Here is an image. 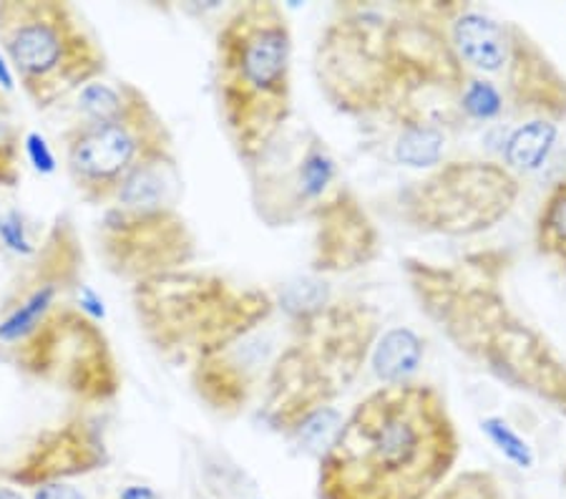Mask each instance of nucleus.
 Wrapping results in <instances>:
<instances>
[{"label":"nucleus","instance_id":"1","mask_svg":"<svg viewBox=\"0 0 566 499\" xmlns=\"http://www.w3.org/2000/svg\"><path fill=\"white\" fill-rule=\"evenodd\" d=\"M506 250H479L453 262L406 258L410 295L446 341L511 392L566 416V361L506 295Z\"/></svg>","mask_w":566,"mask_h":499},{"label":"nucleus","instance_id":"2","mask_svg":"<svg viewBox=\"0 0 566 499\" xmlns=\"http://www.w3.org/2000/svg\"><path fill=\"white\" fill-rule=\"evenodd\" d=\"M461 434L441 388L380 386L319 454L317 499H428L453 475Z\"/></svg>","mask_w":566,"mask_h":499},{"label":"nucleus","instance_id":"3","mask_svg":"<svg viewBox=\"0 0 566 499\" xmlns=\"http://www.w3.org/2000/svg\"><path fill=\"white\" fill-rule=\"evenodd\" d=\"M219 119L237 159L258 162L292 122V25L270 0L237 6L214 43Z\"/></svg>","mask_w":566,"mask_h":499},{"label":"nucleus","instance_id":"4","mask_svg":"<svg viewBox=\"0 0 566 499\" xmlns=\"http://www.w3.org/2000/svg\"><path fill=\"white\" fill-rule=\"evenodd\" d=\"M134 305L151 346L189 368L264 329L280 308L270 290L197 270L134 285Z\"/></svg>","mask_w":566,"mask_h":499},{"label":"nucleus","instance_id":"5","mask_svg":"<svg viewBox=\"0 0 566 499\" xmlns=\"http://www.w3.org/2000/svg\"><path fill=\"white\" fill-rule=\"evenodd\" d=\"M0 53L35 108H51L104 79L106 51L86 15L59 0H3Z\"/></svg>","mask_w":566,"mask_h":499},{"label":"nucleus","instance_id":"6","mask_svg":"<svg viewBox=\"0 0 566 499\" xmlns=\"http://www.w3.org/2000/svg\"><path fill=\"white\" fill-rule=\"evenodd\" d=\"M522 181L494 159H453L433 167L396 195L408 227L441 238H476L514 212Z\"/></svg>","mask_w":566,"mask_h":499},{"label":"nucleus","instance_id":"7","mask_svg":"<svg viewBox=\"0 0 566 499\" xmlns=\"http://www.w3.org/2000/svg\"><path fill=\"white\" fill-rule=\"evenodd\" d=\"M315 76L333 108L348 116L378 114L398 102V69L390 43V15L348 8L319 33Z\"/></svg>","mask_w":566,"mask_h":499},{"label":"nucleus","instance_id":"8","mask_svg":"<svg viewBox=\"0 0 566 499\" xmlns=\"http://www.w3.org/2000/svg\"><path fill=\"white\" fill-rule=\"evenodd\" d=\"M169 152H175L169 126L142 89L112 119L73 122L63 132L66 175L88 205H108L132 171Z\"/></svg>","mask_w":566,"mask_h":499},{"label":"nucleus","instance_id":"9","mask_svg":"<svg viewBox=\"0 0 566 499\" xmlns=\"http://www.w3.org/2000/svg\"><path fill=\"white\" fill-rule=\"evenodd\" d=\"M244 169L254 212L268 227L313 220L317 207L343 185L333 152L315 129L292 132L287 126L280 139Z\"/></svg>","mask_w":566,"mask_h":499},{"label":"nucleus","instance_id":"10","mask_svg":"<svg viewBox=\"0 0 566 499\" xmlns=\"http://www.w3.org/2000/svg\"><path fill=\"white\" fill-rule=\"evenodd\" d=\"M102 250L108 270L139 285L169 272L187 270L195 260L197 240L179 207H154V210L106 207Z\"/></svg>","mask_w":566,"mask_h":499},{"label":"nucleus","instance_id":"11","mask_svg":"<svg viewBox=\"0 0 566 499\" xmlns=\"http://www.w3.org/2000/svg\"><path fill=\"white\" fill-rule=\"evenodd\" d=\"M290 335L313 353L340 392L370 358L380 335V315L360 298H327L305 315L287 318Z\"/></svg>","mask_w":566,"mask_h":499},{"label":"nucleus","instance_id":"12","mask_svg":"<svg viewBox=\"0 0 566 499\" xmlns=\"http://www.w3.org/2000/svg\"><path fill=\"white\" fill-rule=\"evenodd\" d=\"M499 79L494 84L516 116H524L526 122H566V74L544 51V45L514 21L509 56Z\"/></svg>","mask_w":566,"mask_h":499},{"label":"nucleus","instance_id":"13","mask_svg":"<svg viewBox=\"0 0 566 499\" xmlns=\"http://www.w3.org/2000/svg\"><path fill=\"white\" fill-rule=\"evenodd\" d=\"M313 266L323 276L353 272L370 266L380 256V232L358 195L340 185L313 215Z\"/></svg>","mask_w":566,"mask_h":499},{"label":"nucleus","instance_id":"14","mask_svg":"<svg viewBox=\"0 0 566 499\" xmlns=\"http://www.w3.org/2000/svg\"><path fill=\"white\" fill-rule=\"evenodd\" d=\"M104 461L106 447L102 434L91 424L76 419L53 432H45L39 444L25 454L21 465L8 469V479L13 485L43 487L98 469Z\"/></svg>","mask_w":566,"mask_h":499},{"label":"nucleus","instance_id":"15","mask_svg":"<svg viewBox=\"0 0 566 499\" xmlns=\"http://www.w3.org/2000/svg\"><path fill=\"white\" fill-rule=\"evenodd\" d=\"M423 339L410 329H388L378 335L376 346L370 353L373 374L378 376L382 386L390 384H406L413 381L410 376L416 374L423 361Z\"/></svg>","mask_w":566,"mask_h":499},{"label":"nucleus","instance_id":"16","mask_svg":"<svg viewBox=\"0 0 566 499\" xmlns=\"http://www.w3.org/2000/svg\"><path fill=\"white\" fill-rule=\"evenodd\" d=\"M559 139V124L532 119L516 126L504 144V167L518 177L524 171H536L546 165Z\"/></svg>","mask_w":566,"mask_h":499},{"label":"nucleus","instance_id":"17","mask_svg":"<svg viewBox=\"0 0 566 499\" xmlns=\"http://www.w3.org/2000/svg\"><path fill=\"white\" fill-rule=\"evenodd\" d=\"M534 245L544 258L566 270V175L542 199L534 222Z\"/></svg>","mask_w":566,"mask_h":499},{"label":"nucleus","instance_id":"18","mask_svg":"<svg viewBox=\"0 0 566 499\" xmlns=\"http://www.w3.org/2000/svg\"><path fill=\"white\" fill-rule=\"evenodd\" d=\"M403 132H400L396 142V159L400 165L413 169H433L441 165L443 149H446V132L441 126L428 122H400Z\"/></svg>","mask_w":566,"mask_h":499},{"label":"nucleus","instance_id":"19","mask_svg":"<svg viewBox=\"0 0 566 499\" xmlns=\"http://www.w3.org/2000/svg\"><path fill=\"white\" fill-rule=\"evenodd\" d=\"M23 136L21 122L0 89V187H15L23 177Z\"/></svg>","mask_w":566,"mask_h":499},{"label":"nucleus","instance_id":"20","mask_svg":"<svg viewBox=\"0 0 566 499\" xmlns=\"http://www.w3.org/2000/svg\"><path fill=\"white\" fill-rule=\"evenodd\" d=\"M459 108H461L463 119L494 122L501 114H504L506 102H504V94H501V89L494 84V81L471 74L459 94Z\"/></svg>","mask_w":566,"mask_h":499},{"label":"nucleus","instance_id":"21","mask_svg":"<svg viewBox=\"0 0 566 499\" xmlns=\"http://www.w3.org/2000/svg\"><path fill=\"white\" fill-rule=\"evenodd\" d=\"M428 499H509L504 482L489 469H465Z\"/></svg>","mask_w":566,"mask_h":499},{"label":"nucleus","instance_id":"22","mask_svg":"<svg viewBox=\"0 0 566 499\" xmlns=\"http://www.w3.org/2000/svg\"><path fill=\"white\" fill-rule=\"evenodd\" d=\"M481 432L486 434V439L494 444L496 451L511 465L518 469H532L536 465V454L522 434H518L514 426L501 416H486L481 419Z\"/></svg>","mask_w":566,"mask_h":499},{"label":"nucleus","instance_id":"23","mask_svg":"<svg viewBox=\"0 0 566 499\" xmlns=\"http://www.w3.org/2000/svg\"><path fill=\"white\" fill-rule=\"evenodd\" d=\"M0 242L23 258H33L35 252V245L29 240V235H25V225L18 212L0 215Z\"/></svg>","mask_w":566,"mask_h":499},{"label":"nucleus","instance_id":"24","mask_svg":"<svg viewBox=\"0 0 566 499\" xmlns=\"http://www.w3.org/2000/svg\"><path fill=\"white\" fill-rule=\"evenodd\" d=\"M23 154L31 165L41 171V175H53L59 169L56 154H53L51 144L43 139L39 132H25L23 136Z\"/></svg>","mask_w":566,"mask_h":499},{"label":"nucleus","instance_id":"25","mask_svg":"<svg viewBox=\"0 0 566 499\" xmlns=\"http://www.w3.org/2000/svg\"><path fill=\"white\" fill-rule=\"evenodd\" d=\"M33 499H86V497L76 487L63 485V482H53V485L35 487Z\"/></svg>","mask_w":566,"mask_h":499},{"label":"nucleus","instance_id":"26","mask_svg":"<svg viewBox=\"0 0 566 499\" xmlns=\"http://www.w3.org/2000/svg\"><path fill=\"white\" fill-rule=\"evenodd\" d=\"M118 499H161L157 492H154L151 487H142V485H134V487H126Z\"/></svg>","mask_w":566,"mask_h":499},{"label":"nucleus","instance_id":"27","mask_svg":"<svg viewBox=\"0 0 566 499\" xmlns=\"http://www.w3.org/2000/svg\"><path fill=\"white\" fill-rule=\"evenodd\" d=\"M13 81H15V76H13L11 63H8L3 53H0V86H3V91H11Z\"/></svg>","mask_w":566,"mask_h":499},{"label":"nucleus","instance_id":"28","mask_svg":"<svg viewBox=\"0 0 566 499\" xmlns=\"http://www.w3.org/2000/svg\"><path fill=\"white\" fill-rule=\"evenodd\" d=\"M0 499H25L18 485H13L11 479H8L6 485H0Z\"/></svg>","mask_w":566,"mask_h":499},{"label":"nucleus","instance_id":"29","mask_svg":"<svg viewBox=\"0 0 566 499\" xmlns=\"http://www.w3.org/2000/svg\"><path fill=\"white\" fill-rule=\"evenodd\" d=\"M564 482H566V471H564Z\"/></svg>","mask_w":566,"mask_h":499}]
</instances>
